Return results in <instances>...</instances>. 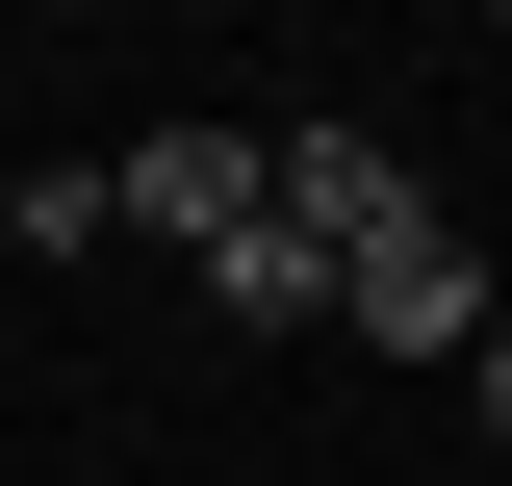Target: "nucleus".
<instances>
[{
  "mask_svg": "<svg viewBox=\"0 0 512 486\" xmlns=\"http://www.w3.org/2000/svg\"><path fill=\"white\" fill-rule=\"evenodd\" d=\"M333 307H359L384 359H461V333H487V256H461V231H436V205H384V231H359V256H333Z\"/></svg>",
  "mask_w": 512,
  "mask_h": 486,
  "instance_id": "f257e3e1",
  "label": "nucleus"
},
{
  "mask_svg": "<svg viewBox=\"0 0 512 486\" xmlns=\"http://www.w3.org/2000/svg\"><path fill=\"white\" fill-rule=\"evenodd\" d=\"M103 231H154V256H231V231H256V128H154V154L103 180Z\"/></svg>",
  "mask_w": 512,
  "mask_h": 486,
  "instance_id": "f03ea898",
  "label": "nucleus"
},
{
  "mask_svg": "<svg viewBox=\"0 0 512 486\" xmlns=\"http://www.w3.org/2000/svg\"><path fill=\"white\" fill-rule=\"evenodd\" d=\"M180 282H205V307H231V333H333V256H308V231H282V205H256V231H231V256H180Z\"/></svg>",
  "mask_w": 512,
  "mask_h": 486,
  "instance_id": "7ed1b4c3",
  "label": "nucleus"
},
{
  "mask_svg": "<svg viewBox=\"0 0 512 486\" xmlns=\"http://www.w3.org/2000/svg\"><path fill=\"white\" fill-rule=\"evenodd\" d=\"M461 384H487V410H512V307H487V333H461Z\"/></svg>",
  "mask_w": 512,
  "mask_h": 486,
  "instance_id": "20e7f679",
  "label": "nucleus"
}]
</instances>
